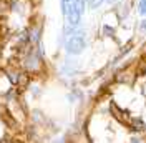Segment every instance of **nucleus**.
<instances>
[{
    "label": "nucleus",
    "instance_id": "nucleus-1",
    "mask_svg": "<svg viewBox=\"0 0 146 143\" xmlns=\"http://www.w3.org/2000/svg\"><path fill=\"white\" fill-rule=\"evenodd\" d=\"M63 15L70 27H76L85 10V0H62Z\"/></svg>",
    "mask_w": 146,
    "mask_h": 143
},
{
    "label": "nucleus",
    "instance_id": "nucleus-2",
    "mask_svg": "<svg viewBox=\"0 0 146 143\" xmlns=\"http://www.w3.org/2000/svg\"><path fill=\"white\" fill-rule=\"evenodd\" d=\"M85 38L82 35H73L70 37V40L66 42V52L72 55H78L83 52V48H85Z\"/></svg>",
    "mask_w": 146,
    "mask_h": 143
},
{
    "label": "nucleus",
    "instance_id": "nucleus-3",
    "mask_svg": "<svg viewBox=\"0 0 146 143\" xmlns=\"http://www.w3.org/2000/svg\"><path fill=\"white\" fill-rule=\"evenodd\" d=\"M86 3H88L90 9H96V7H100L103 3V0H86Z\"/></svg>",
    "mask_w": 146,
    "mask_h": 143
},
{
    "label": "nucleus",
    "instance_id": "nucleus-4",
    "mask_svg": "<svg viewBox=\"0 0 146 143\" xmlns=\"http://www.w3.org/2000/svg\"><path fill=\"white\" fill-rule=\"evenodd\" d=\"M139 13L141 15H146V0H141L139 2Z\"/></svg>",
    "mask_w": 146,
    "mask_h": 143
},
{
    "label": "nucleus",
    "instance_id": "nucleus-5",
    "mask_svg": "<svg viewBox=\"0 0 146 143\" xmlns=\"http://www.w3.org/2000/svg\"><path fill=\"white\" fill-rule=\"evenodd\" d=\"M105 33H113V28H108V27H105Z\"/></svg>",
    "mask_w": 146,
    "mask_h": 143
},
{
    "label": "nucleus",
    "instance_id": "nucleus-6",
    "mask_svg": "<svg viewBox=\"0 0 146 143\" xmlns=\"http://www.w3.org/2000/svg\"><path fill=\"white\" fill-rule=\"evenodd\" d=\"M0 143H10V140H9V138H5L3 142H0Z\"/></svg>",
    "mask_w": 146,
    "mask_h": 143
},
{
    "label": "nucleus",
    "instance_id": "nucleus-7",
    "mask_svg": "<svg viewBox=\"0 0 146 143\" xmlns=\"http://www.w3.org/2000/svg\"><path fill=\"white\" fill-rule=\"evenodd\" d=\"M115 2H116V0H108V3H115Z\"/></svg>",
    "mask_w": 146,
    "mask_h": 143
}]
</instances>
